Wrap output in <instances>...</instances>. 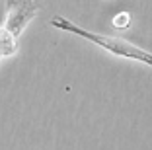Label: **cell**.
Returning a JSON list of instances; mask_svg holds the SVG:
<instances>
[{
	"label": "cell",
	"instance_id": "2",
	"mask_svg": "<svg viewBox=\"0 0 152 150\" xmlns=\"http://www.w3.org/2000/svg\"><path fill=\"white\" fill-rule=\"evenodd\" d=\"M4 2H6L4 29L14 39H20L26 26L35 18L39 4H37V0H4Z\"/></svg>",
	"mask_w": 152,
	"mask_h": 150
},
{
	"label": "cell",
	"instance_id": "1",
	"mask_svg": "<svg viewBox=\"0 0 152 150\" xmlns=\"http://www.w3.org/2000/svg\"><path fill=\"white\" fill-rule=\"evenodd\" d=\"M49 23L53 27H57V29L68 31V33H74V35H78V37H84V39L92 41L94 45L105 49L107 53L115 55V57H125V59H131V61H139V62H144V64H148V66L152 64V55L148 53V51H144V49H140L139 45H133L131 41H127V39L92 33V31L82 29L80 26H76L74 22L66 20L64 16H55Z\"/></svg>",
	"mask_w": 152,
	"mask_h": 150
},
{
	"label": "cell",
	"instance_id": "3",
	"mask_svg": "<svg viewBox=\"0 0 152 150\" xmlns=\"http://www.w3.org/2000/svg\"><path fill=\"white\" fill-rule=\"evenodd\" d=\"M18 49V39H14L4 27H0V59L10 57Z\"/></svg>",
	"mask_w": 152,
	"mask_h": 150
},
{
	"label": "cell",
	"instance_id": "4",
	"mask_svg": "<svg viewBox=\"0 0 152 150\" xmlns=\"http://www.w3.org/2000/svg\"><path fill=\"white\" fill-rule=\"evenodd\" d=\"M127 23H129V14H127V12H121L119 18L113 20V26H117V27H125Z\"/></svg>",
	"mask_w": 152,
	"mask_h": 150
}]
</instances>
